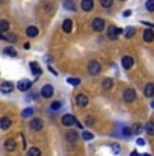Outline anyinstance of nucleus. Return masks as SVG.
I'll return each mask as SVG.
<instances>
[{
  "label": "nucleus",
  "instance_id": "nucleus-25",
  "mask_svg": "<svg viewBox=\"0 0 154 156\" xmlns=\"http://www.w3.org/2000/svg\"><path fill=\"white\" fill-rule=\"evenodd\" d=\"M134 34H135V29L131 27V26H130V27H127L126 31H124V37H126V38H131Z\"/></svg>",
  "mask_w": 154,
  "mask_h": 156
},
{
  "label": "nucleus",
  "instance_id": "nucleus-33",
  "mask_svg": "<svg viewBox=\"0 0 154 156\" xmlns=\"http://www.w3.org/2000/svg\"><path fill=\"white\" fill-rule=\"evenodd\" d=\"M32 113H34V110L31 109V107H28V109H25L22 112V115L25 117V118H27V117H30V115H32Z\"/></svg>",
  "mask_w": 154,
  "mask_h": 156
},
{
  "label": "nucleus",
  "instance_id": "nucleus-2",
  "mask_svg": "<svg viewBox=\"0 0 154 156\" xmlns=\"http://www.w3.org/2000/svg\"><path fill=\"white\" fill-rule=\"evenodd\" d=\"M123 98L126 102H134L135 98H137V92L132 88H127V90H124V92H123Z\"/></svg>",
  "mask_w": 154,
  "mask_h": 156
},
{
  "label": "nucleus",
  "instance_id": "nucleus-14",
  "mask_svg": "<svg viewBox=\"0 0 154 156\" xmlns=\"http://www.w3.org/2000/svg\"><path fill=\"white\" fill-rule=\"evenodd\" d=\"M38 33H39V30H38V27H35V26H28V27L26 29V34H27V37H30V38L37 37Z\"/></svg>",
  "mask_w": 154,
  "mask_h": 156
},
{
  "label": "nucleus",
  "instance_id": "nucleus-10",
  "mask_svg": "<svg viewBox=\"0 0 154 156\" xmlns=\"http://www.w3.org/2000/svg\"><path fill=\"white\" fill-rule=\"evenodd\" d=\"M76 102H77V105H79L80 107H85L88 105V98L85 97L84 94H79L77 95V98H76Z\"/></svg>",
  "mask_w": 154,
  "mask_h": 156
},
{
  "label": "nucleus",
  "instance_id": "nucleus-38",
  "mask_svg": "<svg viewBox=\"0 0 154 156\" xmlns=\"http://www.w3.org/2000/svg\"><path fill=\"white\" fill-rule=\"evenodd\" d=\"M49 69H50V72H52V73H53V75H55V76H57V75H58V72H55V69H54V68L49 67Z\"/></svg>",
  "mask_w": 154,
  "mask_h": 156
},
{
  "label": "nucleus",
  "instance_id": "nucleus-12",
  "mask_svg": "<svg viewBox=\"0 0 154 156\" xmlns=\"http://www.w3.org/2000/svg\"><path fill=\"white\" fill-rule=\"evenodd\" d=\"M93 5H95V3H93V0H82L81 2V8L84 11H91V10H93Z\"/></svg>",
  "mask_w": 154,
  "mask_h": 156
},
{
  "label": "nucleus",
  "instance_id": "nucleus-41",
  "mask_svg": "<svg viewBox=\"0 0 154 156\" xmlns=\"http://www.w3.org/2000/svg\"><path fill=\"white\" fill-rule=\"evenodd\" d=\"M0 40H5V37H4V35H3V34H2V33H0Z\"/></svg>",
  "mask_w": 154,
  "mask_h": 156
},
{
  "label": "nucleus",
  "instance_id": "nucleus-11",
  "mask_svg": "<svg viewBox=\"0 0 154 156\" xmlns=\"http://www.w3.org/2000/svg\"><path fill=\"white\" fill-rule=\"evenodd\" d=\"M143 40L146 42H153L154 41V31L152 29H146L143 31Z\"/></svg>",
  "mask_w": 154,
  "mask_h": 156
},
{
  "label": "nucleus",
  "instance_id": "nucleus-20",
  "mask_svg": "<svg viewBox=\"0 0 154 156\" xmlns=\"http://www.w3.org/2000/svg\"><path fill=\"white\" fill-rule=\"evenodd\" d=\"M66 139H68V141H76L77 139H79V133H77L76 130H69L66 133Z\"/></svg>",
  "mask_w": 154,
  "mask_h": 156
},
{
  "label": "nucleus",
  "instance_id": "nucleus-24",
  "mask_svg": "<svg viewBox=\"0 0 154 156\" xmlns=\"http://www.w3.org/2000/svg\"><path fill=\"white\" fill-rule=\"evenodd\" d=\"M10 29V23L7 20H0V33H4Z\"/></svg>",
  "mask_w": 154,
  "mask_h": 156
},
{
  "label": "nucleus",
  "instance_id": "nucleus-7",
  "mask_svg": "<svg viewBox=\"0 0 154 156\" xmlns=\"http://www.w3.org/2000/svg\"><path fill=\"white\" fill-rule=\"evenodd\" d=\"M31 84L32 83L28 79H23L18 83V90H19V91H27V90H30Z\"/></svg>",
  "mask_w": 154,
  "mask_h": 156
},
{
  "label": "nucleus",
  "instance_id": "nucleus-23",
  "mask_svg": "<svg viewBox=\"0 0 154 156\" xmlns=\"http://www.w3.org/2000/svg\"><path fill=\"white\" fill-rule=\"evenodd\" d=\"M27 156H41V149L37 147H32L27 151Z\"/></svg>",
  "mask_w": 154,
  "mask_h": 156
},
{
  "label": "nucleus",
  "instance_id": "nucleus-18",
  "mask_svg": "<svg viewBox=\"0 0 154 156\" xmlns=\"http://www.w3.org/2000/svg\"><path fill=\"white\" fill-rule=\"evenodd\" d=\"M30 68H31V72L35 75V76H39V75L42 73V69H41V67L37 64V62H31Z\"/></svg>",
  "mask_w": 154,
  "mask_h": 156
},
{
  "label": "nucleus",
  "instance_id": "nucleus-30",
  "mask_svg": "<svg viewBox=\"0 0 154 156\" xmlns=\"http://www.w3.org/2000/svg\"><path fill=\"white\" fill-rule=\"evenodd\" d=\"M82 139L85 140V141H89V140H92L93 139V134L91 133V132H82Z\"/></svg>",
  "mask_w": 154,
  "mask_h": 156
},
{
  "label": "nucleus",
  "instance_id": "nucleus-27",
  "mask_svg": "<svg viewBox=\"0 0 154 156\" xmlns=\"http://www.w3.org/2000/svg\"><path fill=\"white\" fill-rule=\"evenodd\" d=\"M142 130H143L142 125H141V124H135L134 126H132V129H131V133H132V134H139Z\"/></svg>",
  "mask_w": 154,
  "mask_h": 156
},
{
  "label": "nucleus",
  "instance_id": "nucleus-17",
  "mask_svg": "<svg viewBox=\"0 0 154 156\" xmlns=\"http://www.w3.org/2000/svg\"><path fill=\"white\" fill-rule=\"evenodd\" d=\"M12 90H14V86L11 84V83H3V84L0 86V91H2L3 94H10Z\"/></svg>",
  "mask_w": 154,
  "mask_h": 156
},
{
  "label": "nucleus",
  "instance_id": "nucleus-39",
  "mask_svg": "<svg viewBox=\"0 0 154 156\" xmlns=\"http://www.w3.org/2000/svg\"><path fill=\"white\" fill-rule=\"evenodd\" d=\"M123 15H124V16H130V15H131V11H130V10L124 11V12H123Z\"/></svg>",
  "mask_w": 154,
  "mask_h": 156
},
{
  "label": "nucleus",
  "instance_id": "nucleus-37",
  "mask_svg": "<svg viewBox=\"0 0 154 156\" xmlns=\"http://www.w3.org/2000/svg\"><path fill=\"white\" fill-rule=\"evenodd\" d=\"M137 144H138V145H145V140L143 139H138L137 140Z\"/></svg>",
  "mask_w": 154,
  "mask_h": 156
},
{
  "label": "nucleus",
  "instance_id": "nucleus-34",
  "mask_svg": "<svg viewBox=\"0 0 154 156\" xmlns=\"http://www.w3.org/2000/svg\"><path fill=\"white\" fill-rule=\"evenodd\" d=\"M50 109L52 110H60L61 109V102H53L50 105Z\"/></svg>",
  "mask_w": 154,
  "mask_h": 156
},
{
  "label": "nucleus",
  "instance_id": "nucleus-31",
  "mask_svg": "<svg viewBox=\"0 0 154 156\" xmlns=\"http://www.w3.org/2000/svg\"><path fill=\"white\" fill-rule=\"evenodd\" d=\"M112 3H114V0H100V4H102V7H104V8L111 7Z\"/></svg>",
  "mask_w": 154,
  "mask_h": 156
},
{
  "label": "nucleus",
  "instance_id": "nucleus-6",
  "mask_svg": "<svg viewBox=\"0 0 154 156\" xmlns=\"http://www.w3.org/2000/svg\"><path fill=\"white\" fill-rule=\"evenodd\" d=\"M92 27L95 31H102L103 29H104V20L102 19V18H96V19H93V22H92Z\"/></svg>",
  "mask_w": 154,
  "mask_h": 156
},
{
  "label": "nucleus",
  "instance_id": "nucleus-22",
  "mask_svg": "<svg viewBox=\"0 0 154 156\" xmlns=\"http://www.w3.org/2000/svg\"><path fill=\"white\" fill-rule=\"evenodd\" d=\"M112 87H114V82H112V79L107 77V79L103 80V88L104 90H111Z\"/></svg>",
  "mask_w": 154,
  "mask_h": 156
},
{
  "label": "nucleus",
  "instance_id": "nucleus-43",
  "mask_svg": "<svg viewBox=\"0 0 154 156\" xmlns=\"http://www.w3.org/2000/svg\"><path fill=\"white\" fill-rule=\"evenodd\" d=\"M150 106H152V107H153V109H154V101L152 102V105H150Z\"/></svg>",
  "mask_w": 154,
  "mask_h": 156
},
{
  "label": "nucleus",
  "instance_id": "nucleus-13",
  "mask_svg": "<svg viewBox=\"0 0 154 156\" xmlns=\"http://www.w3.org/2000/svg\"><path fill=\"white\" fill-rule=\"evenodd\" d=\"M4 148L7 149L8 152L15 151V148H16V141H15V140H12V139H8L7 141L4 143Z\"/></svg>",
  "mask_w": 154,
  "mask_h": 156
},
{
  "label": "nucleus",
  "instance_id": "nucleus-28",
  "mask_svg": "<svg viewBox=\"0 0 154 156\" xmlns=\"http://www.w3.org/2000/svg\"><path fill=\"white\" fill-rule=\"evenodd\" d=\"M64 5L66 10H75V3H73V0H65Z\"/></svg>",
  "mask_w": 154,
  "mask_h": 156
},
{
  "label": "nucleus",
  "instance_id": "nucleus-1",
  "mask_svg": "<svg viewBox=\"0 0 154 156\" xmlns=\"http://www.w3.org/2000/svg\"><path fill=\"white\" fill-rule=\"evenodd\" d=\"M102 71V65H100V62H97V61H95V60H92V61L88 64V72H89L91 75H97L99 72Z\"/></svg>",
  "mask_w": 154,
  "mask_h": 156
},
{
  "label": "nucleus",
  "instance_id": "nucleus-26",
  "mask_svg": "<svg viewBox=\"0 0 154 156\" xmlns=\"http://www.w3.org/2000/svg\"><path fill=\"white\" fill-rule=\"evenodd\" d=\"M4 53H5V55H7V56H11V57H15V56L18 55V53H16V50L14 49V48H11V46L5 48V49H4Z\"/></svg>",
  "mask_w": 154,
  "mask_h": 156
},
{
  "label": "nucleus",
  "instance_id": "nucleus-40",
  "mask_svg": "<svg viewBox=\"0 0 154 156\" xmlns=\"http://www.w3.org/2000/svg\"><path fill=\"white\" fill-rule=\"evenodd\" d=\"M130 156H139V154H138L137 151H132V152H131V155H130Z\"/></svg>",
  "mask_w": 154,
  "mask_h": 156
},
{
  "label": "nucleus",
  "instance_id": "nucleus-16",
  "mask_svg": "<svg viewBox=\"0 0 154 156\" xmlns=\"http://www.w3.org/2000/svg\"><path fill=\"white\" fill-rule=\"evenodd\" d=\"M143 92H145V97L152 98L153 95H154V84H153V83H149V84H146Z\"/></svg>",
  "mask_w": 154,
  "mask_h": 156
},
{
  "label": "nucleus",
  "instance_id": "nucleus-36",
  "mask_svg": "<svg viewBox=\"0 0 154 156\" xmlns=\"http://www.w3.org/2000/svg\"><path fill=\"white\" fill-rule=\"evenodd\" d=\"M123 133L126 134V136H131V129H129V128H126V129H123Z\"/></svg>",
  "mask_w": 154,
  "mask_h": 156
},
{
  "label": "nucleus",
  "instance_id": "nucleus-42",
  "mask_svg": "<svg viewBox=\"0 0 154 156\" xmlns=\"http://www.w3.org/2000/svg\"><path fill=\"white\" fill-rule=\"evenodd\" d=\"M139 156H152L150 154H142V155H139Z\"/></svg>",
  "mask_w": 154,
  "mask_h": 156
},
{
  "label": "nucleus",
  "instance_id": "nucleus-3",
  "mask_svg": "<svg viewBox=\"0 0 154 156\" xmlns=\"http://www.w3.org/2000/svg\"><path fill=\"white\" fill-rule=\"evenodd\" d=\"M61 121H62V125H65V126H73L76 122V118L73 114H65Z\"/></svg>",
  "mask_w": 154,
  "mask_h": 156
},
{
  "label": "nucleus",
  "instance_id": "nucleus-35",
  "mask_svg": "<svg viewBox=\"0 0 154 156\" xmlns=\"http://www.w3.org/2000/svg\"><path fill=\"white\" fill-rule=\"evenodd\" d=\"M112 151H114V154L115 155H118L120 152V148H119V144H114L112 145Z\"/></svg>",
  "mask_w": 154,
  "mask_h": 156
},
{
  "label": "nucleus",
  "instance_id": "nucleus-19",
  "mask_svg": "<svg viewBox=\"0 0 154 156\" xmlns=\"http://www.w3.org/2000/svg\"><path fill=\"white\" fill-rule=\"evenodd\" d=\"M72 26H73L72 20L66 19V20H64V23H62V30H64L65 33H70L72 31Z\"/></svg>",
  "mask_w": 154,
  "mask_h": 156
},
{
  "label": "nucleus",
  "instance_id": "nucleus-29",
  "mask_svg": "<svg viewBox=\"0 0 154 156\" xmlns=\"http://www.w3.org/2000/svg\"><path fill=\"white\" fill-rule=\"evenodd\" d=\"M66 82H68V84H70V86H79L80 83H81L80 79H76V77H69Z\"/></svg>",
  "mask_w": 154,
  "mask_h": 156
},
{
  "label": "nucleus",
  "instance_id": "nucleus-32",
  "mask_svg": "<svg viewBox=\"0 0 154 156\" xmlns=\"http://www.w3.org/2000/svg\"><path fill=\"white\" fill-rule=\"evenodd\" d=\"M146 10L153 12L154 11V0H147L146 2Z\"/></svg>",
  "mask_w": 154,
  "mask_h": 156
},
{
  "label": "nucleus",
  "instance_id": "nucleus-8",
  "mask_svg": "<svg viewBox=\"0 0 154 156\" xmlns=\"http://www.w3.org/2000/svg\"><path fill=\"white\" fill-rule=\"evenodd\" d=\"M122 33H123L122 29L115 27V26H111V27L108 29V37L111 38V40H115V38H116L119 34H122Z\"/></svg>",
  "mask_w": 154,
  "mask_h": 156
},
{
  "label": "nucleus",
  "instance_id": "nucleus-4",
  "mask_svg": "<svg viewBox=\"0 0 154 156\" xmlns=\"http://www.w3.org/2000/svg\"><path fill=\"white\" fill-rule=\"evenodd\" d=\"M43 128V121L39 118H34L32 121L30 122V129L34 132H38V130H42Z\"/></svg>",
  "mask_w": 154,
  "mask_h": 156
},
{
  "label": "nucleus",
  "instance_id": "nucleus-9",
  "mask_svg": "<svg viewBox=\"0 0 154 156\" xmlns=\"http://www.w3.org/2000/svg\"><path fill=\"white\" fill-rule=\"evenodd\" d=\"M122 65L124 69H130V68H132V65H134V60H132V57L130 56H126L122 58Z\"/></svg>",
  "mask_w": 154,
  "mask_h": 156
},
{
  "label": "nucleus",
  "instance_id": "nucleus-15",
  "mask_svg": "<svg viewBox=\"0 0 154 156\" xmlns=\"http://www.w3.org/2000/svg\"><path fill=\"white\" fill-rule=\"evenodd\" d=\"M10 126H11V119L8 118V117H2V118H0V128H2L3 130H7Z\"/></svg>",
  "mask_w": 154,
  "mask_h": 156
},
{
  "label": "nucleus",
  "instance_id": "nucleus-21",
  "mask_svg": "<svg viewBox=\"0 0 154 156\" xmlns=\"http://www.w3.org/2000/svg\"><path fill=\"white\" fill-rule=\"evenodd\" d=\"M145 130H146L147 134H152V136H154V122L153 121L146 122V125H145Z\"/></svg>",
  "mask_w": 154,
  "mask_h": 156
},
{
  "label": "nucleus",
  "instance_id": "nucleus-5",
  "mask_svg": "<svg viewBox=\"0 0 154 156\" xmlns=\"http://www.w3.org/2000/svg\"><path fill=\"white\" fill-rule=\"evenodd\" d=\"M41 94H42L43 98H52L53 94H54V88H53V86L46 84V86L42 87V90H41Z\"/></svg>",
  "mask_w": 154,
  "mask_h": 156
}]
</instances>
